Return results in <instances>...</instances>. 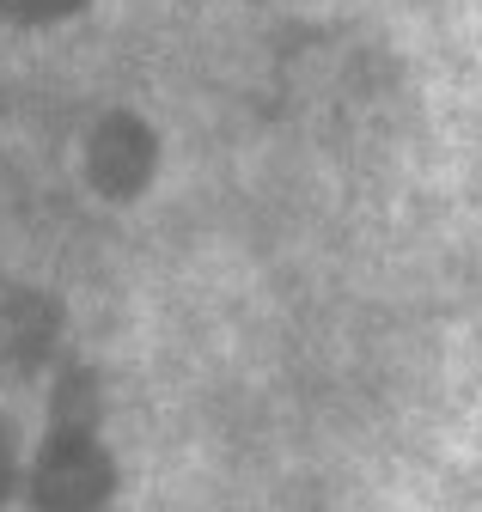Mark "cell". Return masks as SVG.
I'll list each match as a JSON object with an SVG mask.
<instances>
[{
	"mask_svg": "<svg viewBox=\"0 0 482 512\" xmlns=\"http://www.w3.org/2000/svg\"><path fill=\"white\" fill-rule=\"evenodd\" d=\"M177 177V135L141 98H98L68 135V183L104 220H135L165 202Z\"/></svg>",
	"mask_w": 482,
	"mask_h": 512,
	"instance_id": "6da1fadb",
	"label": "cell"
},
{
	"mask_svg": "<svg viewBox=\"0 0 482 512\" xmlns=\"http://www.w3.org/2000/svg\"><path fill=\"white\" fill-rule=\"evenodd\" d=\"M104 7H110V0H0V37H25V43L74 37Z\"/></svg>",
	"mask_w": 482,
	"mask_h": 512,
	"instance_id": "7a4b0ae2",
	"label": "cell"
},
{
	"mask_svg": "<svg viewBox=\"0 0 482 512\" xmlns=\"http://www.w3.org/2000/svg\"><path fill=\"white\" fill-rule=\"evenodd\" d=\"M208 7H226V13H269L281 0H208Z\"/></svg>",
	"mask_w": 482,
	"mask_h": 512,
	"instance_id": "3957f363",
	"label": "cell"
}]
</instances>
